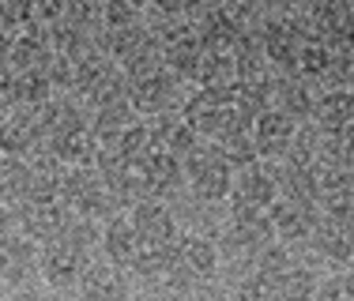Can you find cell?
Masks as SVG:
<instances>
[{"label": "cell", "instance_id": "6da1fadb", "mask_svg": "<svg viewBox=\"0 0 354 301\" xmlns=\"http://www.w3.org/2000/svg\"><path fill=\"white\" fill-rule=\"evenodd\" d=\"M275 241L279 237H275V226H272V215L268 211H230L215 230V245H218L223 264L245 267V279H249L252 260H257L268 245H275ZM234 287H238V282H234Z\"/></svg>", "mask_w": 354, "mask_h": 301}, {"label": "cell", "instance_id": "7a4b0ae2", "mask_svg": "<svg viewBox=\"0 0 354 301\" xmlns=\"http://www.w3.org/2000/svg\"><path fill=\"white\" fill-rule=\"evenodd\" d=\"M234 185V166L226 162V155L215 144L200 139L196 150L185 158V188L204 204H226Z\"/></svg>", "mask_w": 354, "mask_h": 301}, {"label": "cell", "instance_id": "3957f363", "mask_svg": "<svg viewBox=\"0 0 354 301\" xmlns=\"http://www.w3.org/2000/svg\"><path fill=\"white\" fill-rule=\"evenodd\" d=\"M181 87H185V83L177 79V75H170L166 68H158V72H151V75H143V79L132 83L129 102H132V110H136L140 117L155 121V117H166L174 110L181 113L185 98H189V95H181Z\"/></svg>", "mask_w": 354, "mask_h": 301}, {"label": "cell", "instance_id": "277c9868", "mask_svg": "<svg viewBox=\"0 0 354 301\" xmlns=\"http://www.w3.org/2000/svg\"><path fill=\"white\" fill-rule=\"evenodd\" d=\"M279 200V181H275L272 162H252L234 170L230 185V211H272Z\"/></svg>", "mask_w": 354, "mask_h": 301}, {"label": "cell", "instance_id": "5b68a950", "mask_svg": "<svg viewBox=\"0 0 354 301\" xmlns=\"http://www.w3.org/2000/svg\"><path fill=\"white\" fill-rule=\"evenodd\" d=\"M129 222H132V230H136L143 253H166V249H174V241L181 237V233H177L174 207H166L162 200H140L129 211Z\"/></svg>", "mask_w": 354, "mask_h": 301}, {"label": "cell", "instance_id": "8992f818", "mask_svg": "<svg viewBox=\"0 0 354 301\" xmlns=\"http://www.w3.org/2000/svg\"><path fill=\"white\" fill-rule=\"evenodd\" d=\"M272 226H275V237L283 241V245H309L320 226V207L317 204H301V200H275L272 211Z\"/></svg>", "mask_w": 354, "mask_h": 301}, {"label": "cell", "instance_id": "52a82bcc", "mask_svg": "<svg viewBox=\"0 0 354 301\" xmlns=\"http://www.w3.org/2000/svg\"><path fill=\"white\" fill-rule=\"evenodd\" d=\"M294 136H298V121L279 110H268L252 121V147L260 162H283L294 147Z\"/></svg>", "mask_w": 354, "mask_h": 301}, {"label": "cell", "instance_id": "ba28073f", "mask_svg": "<svg viewBox=\"0 0 354 301\" xmlns=\"http://www.w3.org/2000/svg\"><path fill=\"white\" fill-rule=\"evenodd\" d=\"M72 222V211L61 200H41V204H19V230L27 233L35 245H49L64 233Z\"/></svg>", "mask_w": 354, "mask_h": 301}, {"label": "cell", "instance_id": "9c48e42d", "mask_svg": "<svg viewBox=\"0 0 354 301\" xmlns=\"http://www.w3.org/2000/svg\"><path fill=\"white\" fill-rule=\"evenodd\" d=\"M80 301H132V282L129 271L109 260H95L87 267L80 287Z\"/></svg>", "mask_w": 354, "mask_h": 301}, {"label": "cell", "instance_id": "30bf717a", "mask_svg": "<svg viewBox=\"0 0 354 301\" xmlns=\"http://www.w3.org/2000/svg\"><path fill=\"white\" fill-rule=\"evenodd\" d=\"M151 128V147L158 150V155H170L177 162H185V158L196 150L200 136L189 128V121H185L181 113H166V117H155V121L147 124Z\"/></svg>", "mask_w": 354, "mask_h": 301}, {"label": "cell", "instance_id": "8fae6325", "mask_svg": "<svg viewBox=\"0 0 354 301\" xmlns=\"http://www.w3.org/2000/svg\"><path fill=\"white\" fill-rule=\"evenodd\" d=\"M313 124L328 136H339V132L354 128V90L351 87H332L317 98L313 106Z\"/></svg>", "mask_w": 354, "mask_h": 301}, {"label": "cell", "instance_id": "7c38bea8", "mask_svg": "<svg viewBox=\"0 0 354 301\" xmlns=\"http://www.w3.org/2000/svg\"><path fill=\"white\" fill-rule=\"evenodd\" d=\"M98 249L106 253L109 264L124 267V271H129V267L143 256V245H140L136 230H132L129 215H117V219H109L102 226V245H98Z\"/></svg>", "mask_w": 354, "mask_h": 301}, {"label": "cell", "instance_id": "4fadbf2b", "mask_svg": "<svg viewBox=\"0 0 354 301\" xmlns=\"http://www.w3.org/2000/svg\"><path fill=\"white\" fill-rule=\"evenodd\" d=\"M313 87L301 83L298 75H283V79L272 83V110L286 113L290 121H313Z\"/></svg>", "mask_w": 354, "mask_h": 301}, {"label": "cell", "instance_id": "5bb4252c", "mask_svg": "<svg viewBox=\"0 0 354 301\" xmlns=\"http://www.w3.org/2000/svg\"><path fill=\"white\" fill-rule=\"evenodd\" d=\"M317 271L306 264H294L290 271H283L279 279L264 282L260 287V294H264V301H313L317 298Z\"/></svg>", "mask_w": 354, "mask_h": 301}, {"label": "cell", "instance_id": "9a60e30c", "mask_svg": "<svg viewBox=\"0 0 354 301\" xmlns=\"http://www.w3.org/2000/svg\"><path fill=\"white\" fill-rule=\"evenodd\" d=\"M313 301H354V267L324 275V279L317 282V298Z\"/></svg>", "mask_w": 354, "mask_h": 301}, {"label": "cell", "instance_id": "2e32d148", "mask_svg": "<svg viewBox=\"0 0 354 301\" xmlns=\"http://www.w3.org/2000/svg\"><path fill=\"white\" fill-rule=\"evenodd\" d=\"M181 301H230V287H226L223 279H204V282H192V287L181 294Z\"/></svg>", "mask_w": 354, "mask_h": 301}, {"label": "cell", "instance_id": "e0dca14e", "mask_svg": "<svg viewBox=\"0 0 354 301\" xmlns=\"http://www.w3.org/2000/svg\"><path fill=\"white\" fill-rule=\"evenodd\" d=\"M4 301H46V298H41V294H38V290H30V287H23V290H15V294H12V298H4Z\"/></svg>", "mask_w": 354, "mask_h": 301}, {"label": "cell", "instance_id": "ac0fdd59", "mask_svg": "<svg viewBox=\"0 0 354 301\" xmlns=\"http://www.w3.org/2000/svg\"><path fill=\"white\" fill-rule=\"evenodd\" d=\"M351 267H354V249H351Z\"/></svg>", "mask_w": 354, "mask_h": 301}, {"label": "cell", "instance_id": "d6986e66", "mask_svg": "<svg viewBox=\"0 0 354 301\" xmlns=\"http://www.w3.org/2000/svg\"><path fill=\"white\" fill-rule=\"evenodd\" d=\"M53 301H64V298H53Z\"/></svg>", "mask_w": 354, "mask_h": 301}]
</instances>
